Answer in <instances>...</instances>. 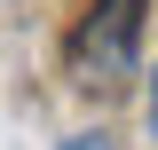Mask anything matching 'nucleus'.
I'll list each match as a JSON object with an SVG mask.
<instances>
[{
	"label": "nucleus",
	"instance_id": "nucleus-2",
	"mask_svg": "<svg viewBox=\"0 0 158 150\" xmlns=\"http://www.w3.org/2000/svg\"><path fill=\"white\" fill-rule=\"evenodd\" d=\"M63 150H111V142H103V134H71Z\"/></svg>",
	"mask_w": 158,
	"mask_h": 150
},
{
	"label": "nucleus",
	"instance_id": "nucleus-1",
	"mask_svg": "<svg viewBox=\"0 0 158 150\" xmlns=\"http://www.w3.org/2000/svg\"><path fill=\"white\" fill-rule=\"evenodd\" d=\"M142 16H150V0H95V8H87V24L71 32V79L79 87H111V79L135 63Z\"/></svg>",
	"mask_w": 158,
	"mask_h": 150
},
{
	"label": "nucleus",
	"instance_id": "nucleus-3",
	"mask_svg": "<svg viewBox=\"0 0 158 150\" xmlns=\"http://www.w3.org/2000/svg\"><path fill=\"white\" fill-rule=\"evenodd\" d=\"M150 134H158V71H150Z\"/></svg>",
	"mask_w": 158,
	"mask_h": 150
}]
</instances>
